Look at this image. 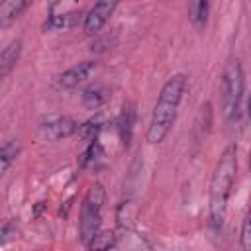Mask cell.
<instances>
[{
    "instance_id": "d6986e66",
    "label": "cell",
    "mask_w": 251,
    "mask_h": 251,
    "mask_svg": "<svg viewBox=\"0 0 251 251\" xmlns=\"http://www.w3.org/2000/svg\"><path fill=\"white\" fill-rule=\"evenodd\" d=\"M6 2H8V0H0V10H2V6H4Z\"/></svg>"
},
{
    "instance_id": "3957f363",
    "label": "cell",
    "mask_w": 251,
    "mask_h": 251,
    "mask_svg": "<svg viewBox=\"0 0 251 251\" xmlns=\"http://www.w3.org/2000/svg\"><path fill=\"white\" fill-rule=\"evenodd\" d=\"M245 92V75L239 59H231L222 75V112L227 122H235L241 112Z\"/></svg>"
},
{
    "instance_id": "8992f818",
    "label": "cell",
    "mask_w": 251,
    "mask_h": 251,
    "mask_svg": "<svg viewBox=\"0 0 251 251\" xmlns=\"http://www.w3.org/2000/svg\"><path fill=\"white\" fill-rule=\"evenodd\" d=\"M94 71H96V61H80L57 76L55 88L57 90H71V88L78 86L80 82H84Z\"/></svg>"
},
{
    "instance_id": "2e32d148",
    "label": "cell",
    "mask_w": 251,
    "mask_h": 251,
    "mask_svg": "<svg viewBox=\"0 0 251 251\" xmlns=\"http://www.w3.org/2000/svg\"><path fill=\"white\" fill-rule=\"evenodd\" d=\"M88 249H110V247H116V235L114 231H100L86 243Z\"/></svg>"
},
{
    "instance_id": "8fae6325",
    "label": "cell",
    "mask_w": 251,
    "mask_h": 251,
    "mask_svg": "<svg viewBox=\"0 0 251 251\" xmlns=\"http://www.w3.org/2000/svg\"><path fill=\"white\" fill-rule=\"evenodd\" d=\"M110 98V90L102 84H94V86H88L84 92H82V104L90 110H96L100 108L104 102H108Z\"/></svg>"
},
{
    "instance_id": "9a60e30c",
    "label": "cell",
    "mask_w": 251,
    "mask_h": 251,
    "mask_svg": "<svg viewBox=\"0 0 251 251\" xmlns=\"http://www.w3.org/2000/svg\"><path fill=\"white\" fill-rule=\"evenodd\" d=\"M104 153H102V145L98 143V139H90V143H88V147L84 149V153L80 155V161H78V165L82 167V169H86V167H90V165H94L100 157H102Z\"/></svg>"
},
{
    "instance_id": "277c9868",
    "label": "cell",
    "mask_w": 251,
    "mask_h": 251,
    "mask_svg": "<svg viewBox=\"0 0 251 251\" xmlns=\"http://www.w3.org/2000/svg\"><path fill=\"white\" fill-rule=\"evenodd\" d=\"M106 200V190L100 182L92 184L84 194L80 204V218H78V239L86 245L100 229L102 224V208Z\"/></svg>"
},
{
    "instance_id": "5b68a950",
    "label": "cell",
    "mask_w": 251,
    "mask_h": 251,
    "mask_svg": "<svg viewBox=\"0 0 251 251\" xmlns=\"http://www.w3.org/2000/svg\"><path fill=\"white\" fill-rule=\"evenodd\" d=\"M118 4H120V0H96L94 6L88 10V14L82 20V31L86 35H96L108 24V20L114 16Z\"/></svg>"
},
{
    "instance_id": "52a82bcc",
    "label": "cell",
    "mask_w": 251,
    "mask_h": 251,
    "mask_svg": "<svg viewBox=\"0 0 251 251\" xmlns=\"http://www.w3.org/2000/svg\"><path fill=\"white\" fill-rule=\"evenodd\" d=\"M76 129H78V124L69 116H59V118H53V120L41 124V135L49 141L67 139L73 133H76Z\"/></svg>"
},
{
    "instance_id": "5bb4252c",
    "label": "cell",
    "mask_w": 251,
    "mask_h": 251,
    "mask_svg": "<svg viewBox=\"0 0 251 251\" xmlns=\"http://www.w3.org/2000/svg\"><path fill=\"white\" fill-rule=\"evenodd\" d=\"M76 20V12H71V14H51L47 18V22L43 24V29L45 31H51V29H65V27H71Z\"/></svg>"
},
{
    "instance_id": "4fadbf2b",
    "label": "cell",
    "mask_w": 251,
    "mask_h": 251,
    "mask_svg": "<svg viewBox=\"0 0 251 251\" xmlns=\"http://www.w3.org/2000/svg\"><path fill=\"white\" fill-rule=\"evenodd\" d=\"M18 155H20V143L18 141L12 139V141H6L4 145H0V178L12 167V163L16 161Z\"/></svg>"
},
{
    "instance_id": "30bf717a",
    "label": "cell",
    "mask_w": 251,
    "mask_h": 251,
    "mask_svg": "<svg viewBox=\"0 0 251 251\" xmlns=\"http://www.w3.org/2000/svg\"><path fill=\"white\" fill-rule=\"evenodd\" d=\"M210 14V0H188V20L196 29L206 27Z\"/></svg>"
},
{
    "instance_id": "7c38bea8",
    "label": "cell",
    "mask_w": 251,
    "mask_h": 251,
    "mask_svg": "<svg viewBox=\"0 0 251 251\" xmlns=\"http://www.w3.org/2000/svg\"><path fill=\"white\" fill-rule=\"evenodd\" d=\"M33 2H35V0H14L12 6L6 10V14L0 18V25H2V27H10L16 20H20V18L27 12V8H29Z\"/></svg>"
},
{
    "instance_id": "e0dca14e",
    "label": "cell",
    "mask_w": 251,
    "mask_h": 251,
    "mask_svg": "<svg viewBox=\"0 0 251 251\" xmlns=\"http://www.w3.org/2000/svg\"><path fill=\"white\" fill-rule=\"evenodd\" d=\"M100 129H102V120L96 116V118H90V120H86L82 126H78L76 133H78L82 139L90 141V139H96V135L100 133Z\"/></svg>"
},
{
    "instance_id": "6da1fadb",
    "label": "cell",
    "mask_w": 251,
    "mask_h": 251,
    "mask_svg": "<svg viewBox=\"0 0 251 251\" xmlns=\"http://www.w3.org/2000/svg\"><path fill=\"white\" fill-rule=\"evenodd\" d=\"M188 88V76L184 73H176L171 78H167V82L163 84L157 102L153 106V114H151V122L145 133V139L151 145H159L165 141V137L171 133L175 122H176V114L180 108V102L186 94Z\"/></svg>"
},
{
    "instance_id": "7a4b0ae2",
    "label": "cell",
    "mask_w": 251,
    "mask_h": 251,
    "mask_svg": "<svg viewBox=\"0 0 251 251\" xmlns=\"http://www.w3.org/2000/svg\"><path fill=\"white\" fill-rule=\"evenodd\" d=\"M237 176V149L229 145L220 155L210 178L208 190V224L214 231H220L227 212V200Z\"/></svg>"
},
{
    "instance_id": "ba28073f",
    "label": "cell",
    "mask_w": 251,
    "mask_h": 251,
    "mask_svg": "<svg viewBox=\"0 0 251 251\" xmlns=\"http://www.w3.org/2000/svg\"><path fill=\"white\" fill-rule=\"evenodd\" d=\"M22 55V39H12L2 51H0V82L16 69Z\"/></svg>"
},
{
    "instance_id": "ac0fdd59",
    "label": "cell",
    "mask_w": 251,
    "mask_h": 251,
    "mask_svg": "<svg viewBox=\"0 0 251 251\" xmlns=\"http://www.w3.org/2000/svg\"><path fill=\"white\" fill-rule=\"evenodd\" d=\"M239 247L243 251L251 249V216L247 214L241 222V235H239Z\"/></svg>"
},
{
    "instance_id": "9c48e42d",
    "label": "cell",
    "mask_w": 251,
    "mask_h": 251,
    "mask_svg": "<svg viewBox=\"0 0 251 251\" xmlns=\"http://www.w3.org/2000/svg\"><path fill=\"white\" fill-rule=\"evenodd\" d=\"M133 124H135V108H133L131 102H127V104H124V108L120 112V118H118V131H120V139H122L124 147H127L129 141H131Z\"/></svg>"
}]
</instances>
